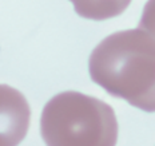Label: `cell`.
<instances>
[{"label":"cell","mask_w":155,"mask_h":146,"mask_svg":"<svg viewBox=\"0 0 155 146\" xmlns=\"http://www.w3.org/2000/svg\"><path fill=\"white\" fill-rule=\"evenodd\" d=\"M91 79L110 95L155 113V42L140 28L103 39L88 60Z\"/></svg>","instance_id":"6da1fadb"},{"label":"cell","mask_w":155,"mask_h":146,"mask_svg":"<svg viewBox=\"0 0 155 146\" xmlns=\"http://www.w3.org/2000/svg\"><path fill=\"white\" fill-rule=\"evenodd\" d=\"M40 134L47 146H115L118 121L114 109L103 100L64 91L46 103Z\"/></svg>","instance_id":"7a4b0ae2"},{"label":"cell","mask_w":155,"mask_h":146,"mask_svg":"<svg viewBox=\"0 0 155 146\" xmlns=\"http://www.w3.org/2000/svg\"><path fill=\"white\" fill-rule=\"evenodd\" d=\"M31 109L19 90L0 85V146H18L27 135Z\"/></svg>","instance_id":"3957f363"},{"label":"cell","mask_w":155,"mask_h":146,"mask_svg":"<svg viewBox=\"0 0 155 146\" xmlns=\"http://www.w3.org/2000/svg\"><path fill=\"white\" fill-rule=\"evenodd\" d=\"M79 16L91 20H104L119 16L131 0H70Z\"/></svg>","instance_id":"277c9868"},{"label":"cell","mask_w":155,"mask_h":146,"mask_svg":"<svg viewBox=\"0 0 155 146\" xmlns=\"http://www.w3.org/2000/svg\"><path fill=\"white\" fill-rule=\"evenodd\" d=\"M138 28L147 32L155 42V0H148L146 3Z\"/></svg>","instance_id":"5b68a950"}]
</instances>
